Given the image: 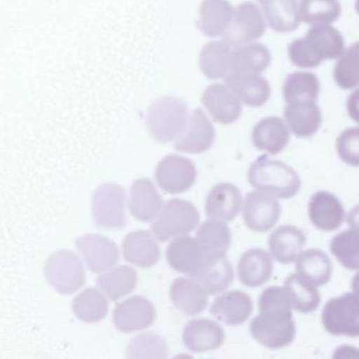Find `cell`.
Returning a JSON list of instances; mask_svg holds the SVG:
<instances>
[{
    "mask_svg": "<svg viewBox=\"0 0 359 359\" xmlns=\"http://www.w3.org/2000/svg\"><path fill=\"white\" fill-rule=\"evenodd\" d=\"M233 8L228 0H203L199 9L198 28L209 37H217L226 30Z\"/></svg>",
    "mask_w": 359,
    "mask_h": 359,
    "instance_id": "836d02e7",
    "label": "cell"
},
{
    "mask_svg": "<svg viewBox=\"0 0 359 359\" xmlns=\"http://www.w3.org/2000/svg\"><path fill=\"white\" fill-rule=\"evenodd\" d=\"M304 41L321 62L339 57L344 49L341 33L329 25H315L306 32Z\"/></svg>",
    "mask_w": 359,
    "mask_h": 359,
    "instance_id": "f1b7e54d",
    "label": "cell"
},
{
    "mask_svg": "<svg viewBox=\"0 0 359 359\" xmlns=\"http://www.w3.org/2000/svg\"><path fill=\"white\" fill-rule=\"evenodd\" d=\"M272 271V257L264 249L248 250L237 264L239 280L245 287H257L268 283Z\"/></svg>",
    "mask_w": 359,
    "mask_h": 359,
    "instance_id": "d4e9b609",
    "label": "cell"
},
{
    "mask_svg": "<svg viewBox=\"0 0 359 359\" xmlns=\"http://www.w3.org/2000/svg\"><path fill=\"white\" fill-rule=\"evenodd\" d=\"M97 285L109 299L116 302L135 290L137 272L131 266H113L98 277Z\"/></svg>",
    "mask_w": 359,
    "mask_h": 359,
    "instance_id": "1f68e13d",
    "label": "cell"
},
{
    "mask_svg": "<svg viewBox=\"0 0 359 359\" xmlns=\"http://www.w3.org/2000/svg\"><path fill=\"white\" fill-rule=\"evenodd\" d=\"M358 43L342 52L334 68V81L344 90L354 89L358 86Z\"/></svg>",
    "mask_w": 359,
    "mask_h": 359,
    "instance_id": "7bdbcfd3",
    "label": "cell"
},
{
    "mask_svg": "<svg viewBox=\"0 0 359 359\" xmlns=\"http://www.w3.org/2000/svg\"><path fill=\"white\" fill-rule=\"evenodd\" d=\"M196 239L207 257H219L226 255L232 236L230 229L224 222L212 218L199 226Z\"/></svg>",
    "mask_w": 359,
    "mask_h": 359,
    "instance_id": "d6a6232c",
    "label": "cell"
},
{
    "mask_svg": "<svg viewBox=\"0 0 359 359\" xmlns=\"http://www.w3.org/2000/svg\"><path fill=\"white\" fill-rule=\"evenodd\" d=\"M283 115L292 133L297 137H311L321 125L320 109L315 102L287 104Z\"/></svg>",
    "mask_w": 359,
    "mask_h": 359,
    "instance_id": "83f0119b",
    "label": "cell"
},
{
    "mask_svg": "<svg viewBox=\"0 0 359 359\" xmlns=\"http://www.w3.org/2000/svg\"><path fill=\"white\" fill-rule=\"evenodd\" d=\"M289 129L279 117L262 119L252 132V142L255 148L271 155H276L283 151L289 142Z\"/></svg>",
    "mask_w": 359,
    "mask_h": 359,
    "instance_id": "484cf974",
    "label": "cell"
},
{
    "mask_svg": "<svg viewBox=\"0 0 359 359\" xmlns=\"http://www.w3.org/2000/svg\"><path fill=\"white\" fill-rule=\"evenodd\" d=\"M248 180L258 191L281 199L295 196L302 187L295 170L281 161L269 158L266 155H262L250 165Z\"/></svg>",
    "mask_w": 359,
    "mask_h": 359,
    "instance_id": "6da1fadb",
    "label": "cell"
},
{
    "mask_svg": "<svg viewBox=\"0 0 359 359\" xmlns=\"http://www.w3.org/2000/svg\"><path fill=\"white\" fill-rule=\"evenodd\" d=\"M338 155L348 165L357 167L359 165V130L350 128L344 130L336 142Z\"/></svg>",
    "mask_w": 359,
    "mask_h": 359,
    "instance_id": "ee69618b",
    "label": "cell"
},
{
    "mask_svg": "<svg viewBox=\"0 0 359 359\" xmlns=\"http://www.w3.org/2000/svg\"><path fill=\"white\" fill-rule=\"evenodd\" d=\"M182 341L192 352H209L222 346L224 332L218 323L211 319H194L189 321L184 327Z\"/></svg>",
    "mask_w": 359,
    "mask_h": 359,
    "instance_id": "e0dca14e",
    "label": "cell"
},
{
    "mask_svg": "<svg viewBox=\"0 0 359 359\" xmlns=\"http://www.w3.org/2000/svg\"><path fill=\"white\" fill-rule=\"evenodd\" d=\"M320 91L316 75L309 72H295L285 79L283 87V98L287 104L315 102Z\"/></svg>",
    "mask_w": 359,
    "mask_h": 359,
    "instance_id": "8d00e7d4",
    "label": "cell"
},
{
    "mask_svg": "<svg viewBox=\"0 0 359 359\" xmlns=\"http://www.w3.org/2000/svg\"><path fill=\"white\" fill-rule=\"evenodd\" d=\"M216 132L209 117L201 109L193 111L182 133L175 140V149L180 152L201 154L213 146Z\"/></svg>",
    "mask_w": 359,
    "mask_h": 359,
    "instance_id": "30bf717a",
    "label": "cell"
},
{
    "mask_svg": "<svg viewBox=\"0 0 359 359\" xmlns=\"http://www.w3.org/2000/svg\"><path fill=\"white\" fill-rule=\"evenodd\" d=\"M205 251L196 238L191 236L175 237L168 245L165 258L174 271L192 277L205 260Z\"/></svg>",
    "mask_w": 359,
    "mask_h": 359,
    "instance_id": "5bb4252c",
    "label": "cell"
},
{
    "mask_svg": "<svg viewBox=\"0 0 359 359\" xmlns=\"http://www.w3.org/2000/svg\"><path fill=\"white\" fill-rule=\"evenodd\" d=\"M258 3L272 30L287 33L299 26L297 0H258Z\"/></svg>",
    "mask_w": 359,
    "mask_h": 359,
    "instance_id": "f546056e",
    "label": "cell"
},
{
    "mask_svg": "<svg viewBox=\"0 0 359 359\" xmlns=\"http://www.w3.org/2000/svg\"><path fill=\"white\" fill-rule=\"evenodd\" d=\"M48 283L58 293L71 295L86 283L85 268L74 252L60 250L48 258L45 266Z\"/></svg>",
    "mask_w": 359,
    "mask_h": 359,
    "instance_id": "8992f818",
    "label": "cell"
},
{
    "mask_svg": "<svg viewBox=\"0 0 359 359\" xmlns=\"http://www.w3.org/2000/svg\"><path fill=\"white\" fill-rule=\"evenodd\" d=\"M253 312V302L245 292H224L214 300L210 313L220 323L237 327L245 323Z\"/></svg>",
    "mask_w": 359,
    "mask_h": 359,
    "instance_id": "ac0fdd59",
    "label": "cell"
},
{
    "mask_svg": "<svg viewBox=\"0 0 359 359\" xmlns=\"http://www.w3.org/2000/svg\"><path fill=\"white\" fill-rule=\"evenodd\" d=\"M123 256L126 262L150 268L161 259V251L156 238L146 230L133 231L123 241Z\"/></svg>",
    "mask_w": 359,
    "mask_h": 359,
    "instance_id": "ffe728a7",
    "label": "cell"
},
{
    "mask_svg": "<svg viewBox=\"0 0 359 359\" xmlns=\"http://www.w3.org/2000/svg\"><path fill=\"white\" fill-rule=\"evenodd\" d=\"M252 320L250 332L254 339L268 348L289 346L296 336L292 309H264Z\"/></svg>",
    "mask_w": 359,
    "mask_h": 359,
    "instance_id": "3957f363",
    "label": "cell"
},
{
    "mask_svg": "<svg viewBox=\"0 0 359 359\" xmlns=\"http://www.w3.org/2000/svg\"><path fill=\"white\" fill-rule=\"evenodd\" d=\"M156 311L150 300L144 296L135 295L115 306L113 323L123 333L142 331L152 325Z\"/></svg>",
    "mask_w": 359,
    "mask_h": 359,
    "instance_id": "7c38bea8",
    "label": "cell"
},
{
    "mask_svg": "<svg viewBox=\"0 0 359 359\" xmlns=\"http://www.w3.org/2000/svg\"><path fill=\"white\" fill-rule=\"evenodd\" d=\"M300 20L309 25H330L341 14L337 0H300L298 6Z\"/></svg>",
    "mask_w": 359,
    "mask_h": 359,
    "instance_id": "ab89813d",
    "label": "cell"
},
{
    "mask_svg": "<svg viewBox=\"0 0 359 359\" xmlns=\"http://www.w3.org/2000/svg\"><path fill=\"white\" fill-rule=\"evenodd\" d=\"M306 237L294 226H281L269 237V248L273 258L283 264L295 262L304 249Z\"/></svg>",
    "mask_w": 359,
    "mask_h": 359,
    "instance_id": "4316f807",
    "label": "cell"
},
{
    "mask_svg": "<svg viewBox=\"0 0 359 359\" xmlns=\"http://www.w3.org/2000/svg\"><path fill=\"white\" fill-rule=\"evenodd\" d=\"M309 218L315 228L333 232L344 220V205L339 199L327 191H319L309 203Z\"/></svg>",
    "mask_w": 359,
    "mask_h": 359,
    "instance_id": "2e32d148",
    "label": "cell"
},
{
    "mask_svg": "<svg viewBox=\"0 0 359 359\" xmlns=\"http://www.w3.org/2000/svg\"><path fill=\"white\" fill-rule=\"evenodd\" d=\"M170 298L174 306L188 316L201 314L209 304L205 289L194 279L184 277H180L172 283Z\"/></svg>",
    "mask_w": 359,
    "mask_h": 359,
    "instance_id": "603a6c76",
    "label": "cell"
},
{
    "mask_svg": "<svg viewBox=\"0 0 359 359\" xmlns=\"http://www.w3.org/2000/svg\"><path fill=\"white\" fill-rule=\"evenodd\" d=\"M243 196L234 184L222 182L214 187L205 199V211L210 218L232 222L241 211Z\"/></svg>",
    "mask_w": 359,
    "mask_h": 359,
    "instance_id": "44dd1931",
    "label": "cell"
},
{
    "mask_svg": "<svg viewBox=\"0 0 359 359\" xmlns=\"http://www.w3.org/2000/svg\"><path fill=\"white\" fill-rule=\"evenodd\" d=\"M264 32L266 24L262 12L248 1L233 10L230 22L222 35L229 47L238 48L257 41Z\"/></svg>",
    "mask_w": 359,
    "mask_h": 359,
    "instance_id": "ba28073f",
    "label": "cell"
},
{
    "mask_svg": "<svg viewBox=\"0 0 359 359\" xmlns=\"http://www.w3.org/2000/svg\"><path fill=\"white\" fill-rule=\"evenodd\" d=\"M297 274L315 287L327 285L332 276V262L325 252L306 250L296 258Z\"/></svg>",
    "mask_w": 359,
    "mask_h": 359,
    "instance_id": "4dcf8cb0",
    "label": "cell"
},
{
    "mask_svg": "<svg viewBox=\"0 0 359 359\" xmlns=\"http://www.w3.org/2000/svg\"><path fill=\"white\" fill-rule=\"evenodd\" d=\"M73 312L77 318L85 323H98L108 314L109 302L102 292L88 287L73 300Z\"/></svg>",
    "mask_w": 359,
    "mask_h": 359,
    "instance_id": "f35d334b",
    "label": "cell"
},
{
    "mask_svg": "<svg viewBox=\"0 0 359 359\" xmlns=\"http://www.w3.org/2000/svg\"><path fill=\"white\" fill-rule=\"evenodd\" d=\"M226 83L241 102L253 108L262 107L270 98L269 81L256 73L231 71L226 76Z\"/></svg>",
    "mask_w": 359,
    "mask_h": 359,
    "instance_id": "d6986e66",
    "label": "cell"
},
{
    "mask_svg": "<svg viewBox=\"0 0 359 359\" xmlns=\"http://www.w3.org/2000/svg\"><path fill=\"white\" fill-rule=\"evenodd\" d=\"M285 290L292 306L298 312L304 314L314 312L320 304V294L316 287L298 274L290 275L285 279Z\"/></svg>",
    "mask_w": 359,
    "mask_h": 359,
    "instance_id": "74e56055",
    "label": "cell"
},
{
    "mask_svg": "<svg viewBox=\"0 0 359 359\" xmlns=\"http://www.w3.org/2000/svg\"><path fill=\"white\" fill-rule=\"evenodd\" d=\"M192 278L196 280L208 294L216 295L226 291L230 287L234 279V271L226 255L219 257H205L203 266L193 275Z\"/></svg>",
    "mask_w": 359,
    "mask_h": 359,
    "instance_id": "cb8c5ba5",
    "label": "cell"
},
{
    "mask_svg": "<svg viewBox=\"0 0 359 359\" xmlns=\"http://www.w3.org/2000/svg\"><path fill=\"white\" fill-rule=\"evenodd\" d=\"M163 197L148 178L135 180L130 190L129 210L134 218L152 222L163 208Z\"/></svg>",
    "mask_w": 359,
    "mask_h": 359,
    "instance_id": "7402d4cb",
    "label": "cell"
},
{
    "mask_svg": "<svg viewBox=\"0 0 359 359\" xmlns=\"http://www.w3.org/2000/svg\"><path fill=\"white\" fill-rule=\"evenodd\" d=\"M231 49L226 43L212 41L201 50L199 66L209 79H222L231 69Z\"/></svg>",
    "mask_w": 359,
    "mask_h": 359,
    "instance_id": "d590c367",
    "label": "cell"
},
{
    "mask_svg": "<svg viewBox=\"0 0 359 359\" xmlns=\"http://www.w3.org/2000/svg\"><path fill=\"white\" fill-rule=\"evenodd\" d=\"M287 54L292 64L298 68L314 69L321 64V60L315 55L304 39H296L287 48Z\"/></svg>",
    "mask_w": 359,
    "mask_h": 359,
    "instance_id": "f6af8a7d",
    "label": "cell"
},
{
    "mask_svg": "<svg viewBox=\"0 0 359 359\" xmlns=\"http://www.w3.org/2000/svg\"><path fill=\"white\" fill-rule=\"evenodd\" d=\"M76 247L91 272L102 274L118 262L116 243L102 235H83L76 239Z\"/></svg>",
    "mask_w": 359,
    "mask_h": 359,
    "instance_id": "4fadbf2b",
    "label": "cell"
},
{
    "mask_svg": "<svg viewBox=\"0 0 359 359\" xmlns=\"http://www.w3.org/2000/svg\"><path fill=\"white\" fill-rule=\"evenodd\" d=\"M196 177V167L193 161L176 154L163 157L154 172L159 188L169 194H180L190 190Z\"/></svg>",
    "mask_w": 359,
    "mask_h": 359,
    "instance_id": "9c48e42d",
    "label": "cell"
},
{
    "mask_svg": "<svg viewBox=\"0 0 359 359\" xmlns=\"http://www.w3.org/2000/svg\"><path fill=\"white\" fill-rule=\"evenodd\" d=\"M201 102L214 121L222 125L235 123L243 111L239 98L228 86L222 83L210 86L203 93Z\"/></svg>",
    "mask_w": 359,
    "mask_h": 359,
    "instance_id": "9a60e30c",
    "label": "cell"
},
{
    "mask_svg": "<svg viewBox=\"0 0 359 359\" xmlns=\"http://www.w3.org/2000/svg\"><path fill=\"white\" fill-rule=\"evenodd\" d=\"M358 309L356 292H348L330 299L321 313L325 331L332 335L357 337L359 334Z\"/></svg>",
    "mask_w": 359,
    "mask_h": 359,
    "instance_id": "52a82bcc",
    "label": "cell"
},
{
    "mask_svg": "<svg viewBox=\"0 0 359 359\" xmlns=\"http://www.w3.org/2000/svg\"><path fill=\"white\" fill-rule=\"evenodd\" d=\"M280 213L278 201L268 193L254 191L245 196L243 216L250 230L266 232L278 222Z\"/></svg>",
    "mask_w": 359,
    "mask_h": 359,
    "instance_id": "8fae6325",
    "label": "cell"
},
{
    "mask_svg": "<svg viewBox=\"0 0 359 359\" xmlns=\"http://www.w3.org/2000/svg\"><path fill=\"white\" fill-rule=\"evenodd\" d=\"M270 64V51L262 43H249L231 52L230 72L233 71L259 74L266 70Z\"/></svg>",
    "mask_w": 359,
    "mask_h": 359,
    "instance_id": "e575fe53",
    "label": "cell"
},
{
    "mask_svg": "<svg viewBox=\"0 0 359 359\" xmlns=\"http://www.w3.org/2000/svg\"><path fill=\"white\" fill-rule=\"evenodd\" d=\"M188 117V107L184 100L172 96L161 97L153 102L147 112V128L156 142L168 144L182 133Z\"/></svg>",
    "mask_w": 359,
    "mask_h": 359,
    "instance_id": "7a4b0ae2",
    "label": "cell"
},
{
    "mask_svg": "<svg viewBox=\"0 0 359 359\" xmlns=\"http://www.w3.org/2000/svg\"><path fill=\"white\" fill-rule=\"evenodd\" d=\"M330 249L336 259L348 270L358 269V230L356 226L342 231L332 238Z\"/></svg>",
    "mask_w": 359,
    "mask_h": 359,
    "instance_id": "b9f144b4",
    "label": "cell"
},
{
    "mask_svg": "<svg viewBox=\"0 0 359 359\" xmlns=\"http://www.w3.org/2000/svg\"><path fill=\"white\" fill-rule=\"evenodd\" d=\"M127 195L125 189L116 184H104L96 189L92 197V215L98 228L121 230L128 224L125 209Z\"/></svg>",
    "mask_w": 359,
    "mask_h": 359,
    "instance_id": "5b68a950",
    "label": "cell"
},
{
    "mask_svg": "<svg viewBox=\"0 0 359 359\" xmlns=\"http://www.w3.org/2000/svg\"><path fill=\"white\" fill-rule=\"evenodd\" d=\"M167 340L154 332L135 336L127 348L128 358L163 359L169 356Z\"/></svg>",
    "mask_w": 359,
    "mask_h": 359,
    "instance_id": "60d3db41",
    "label": "cell"
},
{
    "mask_svg": "<svg viewBox=\"0 0 359 359\" xmlns=\"http://www.w3.org/2000/svg\"><path fill=\"white\" fill-rule=\"evenodd\" d=\"M199 218L198 210L190 201L170 199L154 218L151 230L157 241L165 243L192 232L198 224Z\"/></svg>",
    "mask_w": 359,
    "mask_h": 359,
    "instance_id": "277c9868",
    "label": "cell"
}]
</instances>
